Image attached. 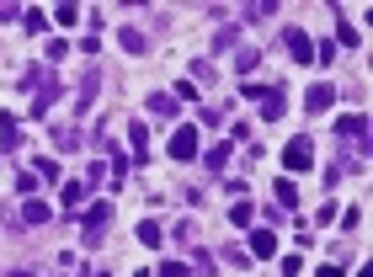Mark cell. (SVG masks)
<instances>
[{
  "instance_id": "6da1fadb",
  "label": "cell",
  "mask_w": 373,
  "mask_h": 277,
  "mask_svg": "<svg viewBox=\"0 0 373 277\" xmlns=\"http://www.w3.org/2000/svg\"><path fill=\"white\" fill-rule=\"evenodd\" d=\"M283 166L299 171V176H304V171H314V139H310V133H293L288 144H283Z\"/></svg>"
},
{
  "instance_id": "7a4b0ae2",
  "label": "cell",
  "mask_w": 373,
  "mask_h": 277,
  "mask_svg": "<svg viewBox=\"0 0 373 277\" xmlns=\"http://www.w3.org/2000/svg\"><path fill=\"white\" fill-rule=\"evenodd\" d=\"M197 155H203V133H197L192 123L171 128V160H197Z\"/></svg>"
},
{
  "instance_id": "3957f363",
  "label": "cell",
  "mask_w": 373,
  "mask_h": 277,
  "mask_svg": "<svg viewBox=\"0 0 373 277\" xmlns=\"http://www.w3.org/2000/svg\"><path fill=\"white\" fill-rule=\"evenodd\" d=\"M107 224H112V203H107V197H102V203L91 208V214H85V224H80V240H85V245H102V235H107Z\"/></svg>"
},
{
  "instance_id": "277c9868",
  "label": "cell",
  "mask_w": 373,
  "mask_h": 277,
  "mask_svg": "<svg viewBox=\"0 0 373 277\" xmlns=\"http://www.w3.org/2000/svg\"><path fill=\"white\" fill-rule=\"evenodd\" d=\"M262 118H267V123H283V118H288V91H283V85H267Z\"/></svg>"
},
{
  "instance_id": "5b68a950",
  "label": "cell",
  "mask_w": 373,
  "mask_h": 277,
  "mask_svg": "<svg viewBox=\"0 0 373 277\" xmlns=\"http://www.w3.org/2000/svg\"><path fill=\"white\" fill-rule=\"evenodd\" d=\"M283 43H288V54H293L299 64L314 59V43H310V32H304V27H283Z\"/></svg>"
},
{
  "instance_id": "8992f818",
  "label": "cell",
  "mask_w": 373,
  "mask_h": 277,
  "mask_svg": "<svg viewBox=\"0 0 373 277\" xmlns=\"http://www.w3.org/2000/svg\"><path fill=\"white\" fill-rule=\"evenodd\" d=\"M245 256H256V261H272V256H277V235H272V229H251V245H245Z\"/></svg>"
},
{
  "instance_id": "52a82bcc",
  "label": "cell",
  "mask_w": 373,
  "mask_h": 277,
  "mask_svg": "<svg viewBox=\"0 0 373 277\" xmlns=\"http://www.w3.org/2000/svg\"><path fill=\"white\" fill-rule=\"evenodd\" d=\"M54 101H59V80H54V75H49V80L37 85V97H32V112H27V118H43V112H49Z\"/></svg>"
},
{
  "instance_id": "ba28073f",
  "label": "cell",
  "mask_w": 373,
  "mask_h": 277,
  "mask_svg": "<svg viewBox=\"0 0 373 277\" xmlns=\"http://www.w3.org/2000/svg\"><path fill=\"white\" fill-rule=\"evenodd\" d=\"M304 107H310V112H325V107H336V85H331V80L310 85V97H304Z\"/></svg>"
},
{
  "instance_id": "9c48e42d",
  "label": "cell",
  "mask_w": 373,
  "mask_h": 277,
  "mask_svg": "<svg viewBox=\"0 0 373 277\" xmlns=\"http://www.w3.org/2000/svg\"><path fill=\"white\" fill-rule=\"evenodd\" d=\"M229 155H235V149H229V144H214V149H203V155H197V160H203V166H208V176H224V171H229Z\"/></svg>"
},
{
  "instance_id": "30bf717a",
  "label": "cell",
  "mask_w": 373,
  "mask_h": 277,
  "mask_svg": "<svg viewBox=\"0 0 373 277\" xmlns=\"http://www.w3.org/2000/svg\"><path fill=\"white\" fill-rule=\"evenodd\" d=\"M362 133H368V118H362V112L336 118V139H357V144H362Z\"/></svg>"
},
{
  "instance_id": "8fae6325",
  "label": "cell",
  "mask_w": 373,
  "mask_h": 277,
  "mask_svg": "<svg viewBox=\"0 0 373 277\" xmlns=\"http://www.w3.org/2000/svg\"><path fill=\"white\" fill-rule=\"evenodd\" d=\"M49 218H54V208L43 203V197H27L22 203V224H49Z\"/></svg>"
},
{
  "instance_id": "7c38bea8",
  "label": "cell",
  "mask_w": 373,
  "mask_h": 277,
  "mask_svg": "<svg viewBox=\"0 0 373 277\" xmlns=\"http://www.w3.org/2000/svg\"><path fill=\"white\" fill-rule=\"evenodd\" d=\"M97 85H102V75L91 70V75H85V80H80V91H75V107H80V118H85V112H91V97H97Z\"/></svg>"
},
{
  "instance_id": "4fadbf2b",
  "label": "cell",
  "mask_w": 373,
  "mask_h": 277,
  "mask_svg": "<svg viewBox=\"0 0 373 277\" xmlns=\"http://www.w3.org/2000/svg\"><path fill=\"white\" fill-rule=\"evenodd\" d=\"M118 43H123V54H145L149 49V37L139 32V27H118Z\"/></svg>"
},
{
  "instance_id": "5bb4252c",
  "label": "cell",
  "mask_w": 373,
  "mask_h": 277,
  "mask_svg": "<svg viewBox=\"0 0 373 277\" xmlns=\"http://www.w3.org/2000/svg\"><path fill=\"white\" fill-rule=\"evenodd\" d=\"M235 70H240V75L262 70V49H251V43H240V49H235Z\"/></svg>"
},
{
  "instance_id": "9a60e30c",
  "label": "cell",
  "mask_w": 373,
  "mask_h": 277,
  "mask_svg": "<svg viewBox=\"0 0 373 277\" xmlns=\"http://www.w3.org/2000/svg\"><path fill=\"white\" fill-rule=\"evenodd\" d=\"M128 144H133V160H149V155H145V144H149V133H145V123H139V118L128 123Z\"/></svg>"
},
{
  "instance_id": "2e32d148",
  "label": "cell",
  "mask_w": 373,
  "mask_h": 277,
  "mask_svg": "<svg viewBox=\"0 0 373 277\" xmlns=\"http://www.w3.org/2000/svg\"><path fill=\"white\" fill-rule=\"evenodd\" d=\"M229 49H240V27H219L214 32V54H229Z\"/></svg>"
},
{
  "instance_id": "e0dca14e",
  "label": "cell",
  "mask_w": 373,
  "mask_h": 277,
  "mask_svg": "<svg viewBox=\"0 0 373 277\" xmlns=\"http://www.w3.org/2000/svg\"><path fill=\"white\" fill-rule=\"evenodd\" d=\"M149 112H155V118H176V97H166V91H155V97H149Z\"/></svg>"
},
{
  "instance_id": "ac0fdd59",
  "label": "cell",
  "mask_w": 373,
  "mask_h": 277,
  "mask_svg": "<svg viewBox=\"0 0 373 277\" xmlns=\"http://www.w3.org/2000/svg\"><path fill=\"white\" fill-rule=\"evenodd\" d=\"M133 235H139V245H149V251H155V245H166V240H160V224H155V218H145Z\"/></svg>"
},
{
  "instance_id": "d6986e66",
  "label": "cell",
  "mask_w": 373,
  "mask_h": 277,
  "mask_svg": "<svg viewBox=\"0 0 373 277\" xmlns=\"http://www.w3.org/2000/svg\"><path fill=\"white\" fill-rule=\"evenodd\" d=\"M32 176H37V181H59V160L37 155V160H32Z\"/></svg>"
},
{
  "instance_id": "ffe728a7",
  "label": "cell",
  "mask_w": 373,
  "mask_h": 277,
  "mask_svg": "<svg viewBox=\"0 0 373 277\" xmlns=\"http://www.w3.org/2000/svg\"><path fill=\"white\" fill-rule=\"evenodd\" d=\"M277 203H283V208H299V187H293L288 176L277 181Z\"/></svg>"
},
{
  "instance_id": "44dd1931",
  "label": "cell",
  "mask_w": 373,
  "mask_h": 277,
  "mask_svg": "<svg viewBox=\"0 0 373 277\" xmlns=\"http://www.w3.org/2000/svg\"><path fill=\"white\" fill-rule=\"evenodd\" d=\"M54 22H59V27H75V22H80V6H70V0H64V6H54Z\"/></svg>"
},
{
  "instance_id": "7402d4cb",
  "label": "cell",
  "mask_w": 373,
  "mask_h": 277,
  "mask_svg": "<svg viewBox=\"0 0 373 277\" xmlns=\"http://www.w3.org/2000/svg\"><path fill=\"white\" fill-rule=\"evenodd\" d=\"M85 203V181H64V208H80Z\"/></svg>"
},
{
  "instance_id": "603a6c76",
  "label": "cell",
  "mask_w": 373,
  "mask_h": 277,
  "mask_svg": "<svg viewBox=\"0 0 373 277\" xmlns=\"http://www.w3.org/2000/svg\"><path fill=\"white\" fill-rule=\"evenodd\" d=\"M251 218H256V208L245 203V197H240V203H235V208H229V224H240V229H245V224H251Z\"/></svg>"
},
{
  "instance_id": "cb8c5ba5",
  "label": "cell",
  "mask_w": 373,
  "mask_h": 277,
  "mask_svg": "<svg viewBox=\"0 0 373 277\" xmlns=\"http://www.w3.org/2000/svg\"><path fill=\"white\" fill-rule=\"evenodd\" d=\"M219 123H224L219 107H197V128H219Z\"/></svg>"
},
{
  "instance_id": "d4e9b609",
  "label": "cell",
  "mask_w": 373,
  "mask_h": 277,
  "mask_svg": "<svg viewBox=\"0 0 373 277\" xmlns=\"http://www.w3.org/2000/svg\"><path fill=\"white\" fill-rule=\"evenodd\" d=\"M336 37H341V43H347V49H357V43H362V32H357V27H352V22H336Z\"/></svg>"
},
{
  "instance_id": "484cf974",
  "label": "cell",
  "mask_w": 373,
  "mask_h": 277,
  "mask_svg": "<svg viewBox=\"0 0 373 277\" xmlns=\"http://www.w3.org/2000/svg\"><path fill=\"white\" fill-rule=\"evenodd\" d=\"M272 11H277L272 0H262V6H245V22H267V16H272Z\"/></svg>"
},
{
  "instance_id": "4316f807",
  "label": "cell",
  "mask_w": 373,
  "mask_h": 277,
  "mask_svg": "<svg viewBox=\"0 0 373 277\" xmlns=\"http://www.w3.org/2000/svg\"><path fill=\"white\" fill-rule=\"evenodd\" d=\"M208 80H214V64L197 59V64H192V85H208Z\"/></svg>"
},
{
  "instance_id": "83f0119b",
  "label": "cell",
  "mask_w": 373,
  "mask_h": 277,
  "mask_svg": "<svg viewBox=\"0 0 373 277\" xmlns=\"http://www.w3.org/2000/svg\"><path fill=\"white\" fill-rule=\"evenodd\" d=\"M171 97H181V101H197V85H192V80H176V85H171Z\"/></svg>"
},
{
  "instance_id": "f1b7e54d",
  "label": "cell",
  "mask_w": 373,
  "mask_h": 277,
  "mask_svg": "<svg viewBox=\"0 0 373 277\" xmlns=\"http://www.w3.org/2000/svg\"><path fill=\"white\" fill-rule=\"evenodd\" d=\"M43 54H49V59H54V64H59V59H64V54H70V43H64V37H49V49H43Z\"/></svg>"
},
{
  "instance_id": "f546056e",
  "label": "cell",
  "mask_w": 373,
  "mask_h": 277,
  "mask_svg": "<svg viewBox=\"0 0 373 277\" xmlns=\"http://www.w3.org/2000/svg\"><path fill=\"white\" fill-rule=\"evenodd\" d=\"M240 97H245V101H262V97H267V85H262V80H245V85H240Z\"/></svg>"
},
{
  "instance_id": "4dcf8cb0",
  "label": "cell",
  "mask_w": 373,
  "mask_h": 277,
  "mask_svg": "<svg viewBox=\"0 0 373 277\" xmlns=\"http://www.w3.org/2000/svg\"><path fill=\"white\" fill-rule=\"evenodd\" d=\"M22 22H27V32H43V27H49V16H43V11H27Z\"/></svg>"
},
{
  "instance_id": "1f68e13d",
  "label": "cell",
  "mask_w": 373,
  "mask_h": 277,
  "mask_svg": "<svg viewBox=\"0 0 373 277\" xmlns=\"http://www.w3.org/2000/svg\"><path fill=\"white\" fill-rule=\"evenodd\" d=\"M160 277H187V266L181 261H160Z\"/></svg>"
},
{
  "instance_id": "d6a6232c",
  "label": "cell",
  "mask_w": 373,
  "mask_h": 277,
  "mask_svg": "<svg viewBox=\"0 0 373 277\" xmlns=\"http://www.w3.org/2000/svg\"><path fill=\"white\" fill-rule=\"evenodd\" d=\"M320 277H347V266H341V261H325V266H320Z\"/></svg>"
},
{
  "instance_id": "836d02e7",
  "label": "cell",
  "mask_w": 373,
  "mask_h": 277,
  "mask_svg": "<svg viewBox=\"0 0 373 277\" xmlns=\"http://www.w3.org/2000/svg\"><path fill=\"white\" fill-rule=\"evenodd\" d=\"M11 277H27V272H11Z\"/></svg>"
}]
</instances>
